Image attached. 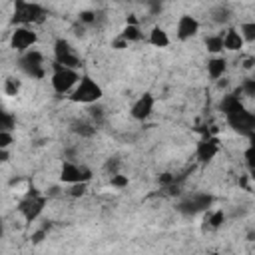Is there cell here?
<instances>
[{"label":"cell","mask_w":255,"mask_h":255,"mask_svg":"<svg viewBox=\"0 0 255 255\" xmlns=\"http://www.w3.org/2000/svg\"><path fill=\"white\" fill-rule=\"evenodd\" d=\"M221 110H223V114H225L227 124H229L235 131H239V133H243V135H249L251 131H255V114H251V112L241 104V100H239L237 94H227V96H223V100H221Z\"/></svg>","instance_id":"cell-1"},{"label":"cell","mask_w":255,"mask_h":255,"mask_svg":"<svg viewBox=\"0 0 255 255\" xmlns=\"http://www.w3.org/2000/svg\"><path fill=\"white\" fill-rule=\"evenodd\" d=\"M80 80H82V76H80L78 70L68 68V66H62L58 62L52 64V80H50V84H52V88H54L56 94H68V92H72L78 86Z\"/></svg>","instance_id":"cell-2"},{"label":"cell","mask_w":255,"mask_h":255,"mask_svg":"<svg viewBox=\"0 0 255 255\" xmlns=\"http://www.w3.org/2000/svg\"><path fill=\"white\" fill-rule=\"evenodd\" d=\"M102 96H104L102 86H100L96 80H92L88 74H84V76H82V80L78 82V86L72 90V94H70V102L90 106V104L100 102V100H102Z\"/></svg>","instance_id":"cell-3"},{"label":"cell","mask_w":255,"mask_h":255,"mask_svg":"<svg viewBox=\"0 0 255 255\" xmlns=\"http://www.w3.org/2000/svg\"><path fill=\"white\" fill-rule=\"evenodd\" d=\"M14 24L20 26H30V24H40L46 20V10L36 4V2H28V0H16L14 4Z\"/></svg>","instance_id":"cell-4"},{"label":"cell","mask_w":255,"mask_h":255,"mask_svg":"<svg viewBox=\"0 0 255 255\" xmlns=\"http://www.w3.org/2000/svg\"><path fill=\"white\" fill-rule=\"evenodd\" d=\"M46 203H48V197H46V195L38 193L36 189H30V191L26 193V197L20 199L18 211H20V215L24 217V221L32 223V221H36V219L42 215Z\"/></svg>","instance_id":"cell-5"},{"label":"cell","mask_w":255,"mask_h":255,"mask_svg":"<svg viewBox=\"0 0 255 255\" xmlns=\"http://www.w3.org/2000/svg\"><path fill=\"white\" fill-rule=\"evenodd\" d=\"M18 68L30 76V78H36V80H42L46 76V68H44V56L38 52V50H26L20 54L18 58Z\"/></svg>","instance_id":"cell-6"},{"label":"cell","mask_w":255,"mask_h":255,"mask_svg":"<svg viewBox=\"0 0 255 255\" xmlns=\"http://www.w3.org/2000/svg\"><path fill=\"white\" fill-rule=\"evenodd\" d=\"M54 62H58L62 66H68V68H74V70H78L82 66L80 56L76 54L74 46L66 38H58L54 42Z\"/></svg>","instance_id":"cell-7"},{"label":"cell","mask_w":255,"mask_h":255,"mask_svg":"<svg viewBox=\"0 0 255 255\" xmlns=\"http://www.w3.org/2000/svg\"><path fill=\"white\" fill-rule=\"evenodd\" d=\"M36 42H38V34L30 26H16L12 36H10V48H14L20 54L30 50Z\"/></svg>","instance_id":"cell-8"},{"label":"cell","mask_w":255,"mask_h":255,"mask_svg":"<svg viewBox=\"0 0 255 255\" xmlns=\"http://www.w3.org/2000/svg\"><path fill=\"white\" fill-rule=\"evenodd\" d=\"M60 179L64 183H80V181H90L92 179V171L86 165H78L74 161H64L62 169H60Z\"/></svg>","instance_id":"cell-9"},{"label":"cell","mask_w":255,"mask_h":255,"mask_svg":"<svg viewBox=\"0 0 255 255\" xmlns=\"http://www.w3.org/2000/svg\"><path fill=\"white\" fill-rule=\"evenodd\" d=\"M153 106H155V98L147 92V94L139 96V98L131 104V108H129V116H131L133 120H137V122H145V120L151 116Z\"/></svg>","instance_id":"cell-10"},{"label":"cell","mask_w":255,"mask_h":255,"mask_svg":"<svg viewBox=\"0 0 255 255\" xmlns=\"http://www.w3.org/2000/svg\"><path fill=\"white\" fill-rule=\"evenodd\" d=\"M217 153H219V139L213 135H205L195 147V157L201 163H209Z\"/></svg>","instance_id":"cell-11"},{"label":"cell","mask_w":255,"mask_h":255,"mask_svg":"<svg viewBox=\"0 0 255 255\" xmlns=\"http://www.w3.org/2000/svg\"><path fill=\"white\" fill-rule=\"evenodd\" d=\"M197 32H199V22H197V18H193L191 14L179 16L177 26H175V36H177V40L185 42V40L193 38Z\"/></svg>","instance_id":"cell-12"},{"label":"cell","mask_w":255,"mask_h":255,"mask_svg":"<svg viewBox=\"0 0 255 255\" xmlns=\"http://www.w3.org/2000/svg\"><path fill=\"white\" fill-rule=\"evenodd\" d=\"M245 40L241 36V32L237 28H227L225 34H223V48L229 50V52H239L243 48Z\"/></svg>","instance_id":"cell-13"},{"label":"cell","mask_w":255,"mask_h":255,"mask_svg":"<svg viewBox=\"0 0 255 255\" xmlns=\"http://www.w3.org/2000/svg\"><path fill=\"white\" fill-rule=\"evenodd\" d=\"M225 72H227V60L223 56H213V58L207 60V76L211 80L223 78Z\"/></svg>","instance_id":"cell-14"},{"label":"cell","mask_w":255,"mask_h":255,"mask_svg":"<svg viewBox=\"0 0 255 255\" xmlns=\"http://www.w3.org/2000/svg\"><path fill=\"white\" fill-rule=\"evenodd\" d=\"M147 42H149L151 46H155V48H167V46H169V36H167V32H165L163 28L153 26L151 32H149Z\"/></svg>","instance_id":"cell-15"},{"label":"cell","mask_w":255,"mask_h":255,"mask_svg":"<svg viewBox=\"0 0 255 255\" xmlns=\"http://www.w3.org/2000/svg\"><path fill=\"white\" fill-rule=\"evenodd\" d=\"M72 131L82 135V137H92L96 133V124L94 122H84V120H78L72 124Z\"/></svg>","instance_id":"cell-16"},{"label":"cell","mask_w":255,"mask_h":255,"mask_svg":"<svg viewBox=\"0 0 255 255\" xmlns=\"http://www.w3.org/2000/svg\"><path fill=\"white\" fill-rule=\"evenodd\" d=\"M205 48H207L209 54H219V52H223V50H225V48H223V34H209V36L205 38Z\"/></svg>","instance_id":"cell-17"},{"label":"cell","mask_w":255,"mask_h":255,"mask_svg":"<svg viewBox=\"0 0 255 255\" xmlns=\"http://www.w3.org/2000/svg\"><path fill=\"white\" fill-rule=\"evenodd\" d=\"M120 36L126 38L128 42H139V40L143 38V34H141V30H139L137 24H126L124 30L120 32Z\"/></svg>","instance_id":"cell-18"},{"label":"cell","mask_w":255,"mask_h":255,"mask_svg":"<svg viewBox=\"0 0 255 255\" xmlns=\"http://www.w3.org/2000/svg\"><path fill=\"white\" fill-rule=\"evenodd\" d=\"M211 20L215 22V24H227L229 20H231V10H229V6H217V8H213L211 10Z\"/></svg>","instance_id":"cell-19"},{"label":"cell","mask_w":255,"mask_h":255,"mask_svg":"<svg viewBox=\"0 0 255 255\" xmlns=\"http://www.w3.org/2000/svg\"><path fill=\"white\" fill-rule=\"evenodd\" d=\"M177 211L183 213V215H195V213H199V207H197L193 195H189V197H185L183 201H179V203H177Z\"/></svg>","instance_id":"cell-20"},{"label":"cell","mask_w":255,"mask_h":255,"mask_svg":"<svg viewBox=\"0 0 255 255\" xmlns=\"http://www.w3.org/2000/svg\"><path fill=\"white\" fill-rule=\"evenodd\" d=\"M223 221H225L223 209H215V211H209V213L205 215V223H207L211 229H219V227L223 225Z\"/></svg>","instance_id":"cell-21"},{"label":"cell","mask_w":255,"mask_h":255,"mask_svg":"<svg viewBox=\"0 0 255 255\" xmlns=\"http://www.w3.org/2000/svg\"><path fill=\"white\" fill-rule=\"evenodd\" d=\"M239 32H241V36H243L245 42H249V44L255 42V22H243L239 26Z\"/></svg>","instance_id":"cell-22"},{"label":"cell","mask_w":255,"mask_h":255,"mask_svg":"<svg viewBox=\"0 0 255 255\" xmlns=\"http://www.w3.org/2000/svg\"><path fill=\"white\" fill-rule=\"evenodd\" d=\"M88 116H90V120H92L96 126H100V124L104 122V108H100V106H96V104H90V106H88Z\"/></svg>","instance_id":"cell-23"},{"label":"cell","mask_w":255,"mask_h":255,"mask_svg":"<svg viewBox=\"0 0 255 255\" xmlns=\"http://www.w3.org/2000/svg\"><path fill=\"white\" fill-rule=\"evenodd\" d=\"M18 92H20V80L6 78L4 80V94L6 96H18Z\"/></svg>","instance_id":"cell-24"},{"label":"cell","mask_w":255,"mask_h":255,"mask_svg":"<svg viewBox=\"0 0 255 255\" xmlns=\"http://www.w3.org/2000/svg\"><path fill=\"white\" fill-rule=\"evenodd\" d=\"M16 128V118L10 112H2L0 114V129H14Z\"/></svg>","instance_id":"cell-25"},{"label":"cell","mask_w":255,"mask_h":255,"mask_svg":"<svg viewBox=\"0 0 255 255\" xmlns=\"http://www.w3.org/2000/svg\"><path fill=\"white\" fill-rule=\"evenodd\" d=\"M88 191V181H80V183H70L68 195L70 197H82Z\"/></svg>","instance_id":"cell-26"},{"label":"cell","mask_w":255,"mask_h":255,"mask_svg":"<svg viewBox=\"0 0 255 255\" xmlns=\"http://www.w3.org/2000/svg\"><path fill=\"white\" fill-rule=\"evenodd\" d=\"M110 183H112V187H116V189H124V187H128L129 179H128V175L114 173V175H110Z\"/></svg>","instance_id":"cell-27"},{"label":"cell","mask_w":255,"mask_h":255,"mask_svg":"<svg viewBox=\"0 0 255 255\" xmlns=\"http://www.w3.org/2000/svg\"><path fill=\"white\" fill-rule=\"evenodd\" d=\"M78 18H80V24H84V26H90V24H96V18H98V14H96L94 10H82Z\"/></svg>","instance_id":"cell-28"},{"label":"cell","mask_w":255,"mask_h":255,"mask_svg":"<svg viewBox=\"0 0 255 255\" xmlns=\"http://www.w3.org/2000/svg\"><path fill=\"white\" fill-rule=\"evenodd\" d=\"M239 90H241L245 96H255V78H245Z\"/></svg>","instance_id":"cell-29"},{"label":"cell","mask_w":255,"mask_h":255,"mask_svg":"<svg viewBox=\"0 0 255 255\" xmlns=\"http://www.w3.org/2000/svg\"><path fill=\"white\" fill-rule=\"evenodd\" d=\"M14 141V135L10 129H0V147H10V143Z\"/></svg>","instance_id":"cell-30"},{"label":"cell","mask_w":255,"mask_h":255,"mask_svg":"<svg viewBox=\"0 0 255 255\" xmlns=\"http://www.w3.org/2000/svg\"><path fill=\"white\" fill-rule=\"evenodd\" d=\"M104 169L110 173V175H114V173H120L118 169H120V159L118 157H112V159H108L106 161V165H104Z\"/></svg>","instance_id":"cell-31"},{"label":"cell","mask_w":255,"mask_h":255,"mask_svg":"<svg viewBox=\"0 0 255 255\" xmlns=\"http://www.w3.org/2000/svg\"><path fill=\"white\" fill-rule=\"evenodd\" d=\"M243 157H245V161H247V167H249V169H251V167H255V145H249V147L245 149Z\"/></svg>","instance_id":"cell-32"},{"label":"cell","mask_w":255,"mask_h":255,"mask_svg":"<svg viewBox=\"0 0 255 255\" xmlns=\"http://www.w3.org/2000/svg\"><path fill=\"white\" fill-rule=\"evenodd\" d=\"M147 8H149L151 14H159L163 4H161V0H147Z\"/></svg>","instance_id":"cell-33"},{"label":"cell","mask_w":255,"mask_h":255,"mask_svg":"<svg viewBox=\"0 0 255 255\" xmlns=\"http://www.w3.org/2000/svg\"><path fill=\"white\" fill-rule=\"evenodd\" d=\"M128 40L126 38H122V36H118L114 42H112V48H116V50H124V48H128Z\"/></svg>","instance_id":"cell-34"},{"label":"cell","mask_w":255,"mask_h":255,"mask_svg":"<svg viewBox=\"0 0 255 255\" xmlns=\"http://www.w3.org/2000/svg\"><path fill=\"white\" fill-rule=\"evenodd\" d=\"M46 231H48L46 227H42V229H38V231H36V233L32 235V241H34V243H40V241H42V239L46 237Z\"/></svg>","instance_id":"cell-35"},{"label":"cell","mask_w":255,"mask_h":255,"mask_svg":"<svg viewBox=\"0 0 255 255\" xmlns=\"http://www.w3.org/2000/svg\"><path fill=\"white\" fill-rule=\"evenodd\" d=\"M159 183H161V185L173 183V175H171V173H161V175H159Z\"/></svg>","instance_id":"cell-36"},{"label":"cell","mask_w":255,"mask_h":255,"mask_svg":"<svg viewBox=\"0 0 255 255\" xmlns=\"http://www.w3.org/2000/svg\"><path fill=\"white\" fill-rule=\"evenodd\" d=\"M243 68H245V70H251V68H255V58H253V56L245 58V60H243Z\"/></svg>","instance_id":"cell-37"},{"label":"cell","mask_w":255,"mask_h":255,"mask_svg":"<svg viewBox=\"0 0 255 255\" xmlns=\"http://www.w3.org/2000/svg\"><path fill=\"white\" fill-rule=\"evenodd\" d=\"M8 157H10L8 147H0V161H2V163H6V161H8Z\"/></svg>","instance_id":"cell-38"},{"label":"cell","mask_w":255,"mask_h":255,"mask_svg":"<svg viewBox=\"0 0 255 255\" xmlns=\"http://www.w3.org/2000/svg\"><path fill=\"white\" fill-rule=\"evenodd\" d=\"M247 137H249V141H251L249 145H255V131H251V133H249Z\"/></svg>","instance_id":"cell-39"},{"label":"cell","mask_w":255,"mask_h":255,"mask_svg":"<svg viewBox=\"0 0 255 255\" xmlns=\"http://www.w3.org/2000/svg\"><path fill=\"white\" fill-rule=\"evenodd\" d=\"M249 177H251V179H253V183H255V167H251V169H249Z\"/></svg>","instance_id":"cell-40"},{"label":"cell","mask_w":255,"mask_h":255,"mask_svg":"<svg viewBox=\"0 0 255 255\" xmlns=\"http://www.w3.org/2000/svg\"><path fill=\"white\" fill-rule=\"evenodd\" d=\"M247 237H249V241H255V233H249Z\"/></svg>","instance_id":"cell-41"},{"label":"cell","mask_w":255,"mask_h":255,"mask_svg":"<svg viewBox=\"0 0 255 255\" xmlns=\"http://www.w3.org/2000/svg\"><path fill=\"white\" fill-rule=\"evenodd\" d=\"M128 2H131V0H128Z\"/></svg>","instance_id":"cell-42"},{"label":"cell","mask_w":255,"mask_h":255,"mask_svg":"<svg viewBox=\"0 0 255 255\" xmlns=\"http://www.w3.org/2000/svg\"><path fill=\"white\" fill-rule=\"evenodd\" d=\"M253 78H255V74H253Z\"/></svg>","instance_id":"cell-43"}]
</instances>
